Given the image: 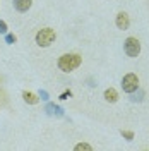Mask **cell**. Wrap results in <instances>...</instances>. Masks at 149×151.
Masks as SVG:
<instances>
[{
  "mask_svg": "<svg viewBox=\"0 0 149 151\" xmlns=\"http://www.w3.org/2000/svg\"><path fill=\"white\" fill-rule=\"evenodd\" d=\"M39 98H41L43 101H48V100H50V94H48V91L41 89V91H39Z\"/></svg>",
  "mask_w": 149,
  "mask_h": 151,
  "instance_id": "14",
  "label": "cell"
},
{
  "mask_svg": "<svg viewBox=\"0 0 149 151\" xmlns=\"http://www.w3.org/2000/svg\"><path fill=\"white\" fill-rule=\"evenodd\" d=\"M81 62H82V57L79 53H64L58 58L57 65H58V69L62 72H72V70H75L81 65Z\"/></svg>",
  "mask_w": 149,
  "mask_h": 151,
  "instance_id": "1",
  "label": "cell"
},
{
  "mask_svg": "<svg viewBox=\"0 0 149 151\" xmlns=\"http://www.w3.org/2000/svg\"><path fill=\"white\" fill-rule=\"evenodd\" d=\"M22 98H24V101L29 105H36L39 101V98H38L34 93H31V91H22Z\"/></svg>",
  "mask_w": 149,
  "mask_h": 151,
  "instance_id": "9",
  "label": "cell"
},
{
  "mask_svg": "<svg viewBox=\"0 0 149 151\" xmlns=\"http://www.w3.org/2000/svg\"><path fill=\"white\" fill-rule=\"evenodd\" d=\"M33 0H14V7L17 12H28L31 9Z\"/></svg>",
  "mask_w": 149,
  "mask_h": 151,
  "instance_id": "7",
  "label": "cell"
},
{
  "mask_svg": "<svg viewBox=\"0 0 149 151\" xmlns=\"http://www.w3.org/2000/svg\"><path fill=\"white\" fill-rule=\"evenodd\" d=\"M45 112H47L48 115H52V117H62V115H64V108L58 106V105H55V103H47Z\"/></svg>",
  "mask_w": 149,
  "mask_h": 151,
  "instance_id": "6",
  "label": "cell"
},
{
  "mask_svg": "<svg viewBox=\"0 0 149 151\" xmlns=\"http://www.w3.org/2000/svg\"><path fill=\"white\" fill-rule=\"evenodd\" d=\"M105 100H106L108 103H115V101L118 100V93H117V89L108 88V89L105 91Z\"/></svg>",
  "mask_w": 149,
  "mask_h": 151,
  "instance_id": "8",
  "label": "cell"
},
{
  "mask_svg": "<svg viewBox=\"0 0 149 151\" xmlns=\"http://www.w3.org/2000/svg\"><path fill=\"white\" fill-rule=\"evenodd\" d=\"M82 150H93V148H91V146H89V144H86V142H81V144H77V146H75V151H82Z\"/></svg>",
  "mask_w": 149,
  "mask_h": 151,
  "instance_id": "12",
  "label": "cell"
},
{
  "mask_svg": "<svg viewBox=\"0 0 149 151\" xmlns=\"http://www.w3.org/2000/svg\"><path fill=\"white\" fill-rule=\"evenodd\" d=\"M142 96H144V93H142V91H139L137 94L132 93L130 94V100H132V101H140V100H142Z\"/></svg>",
  "mask_w": 149,
  "mask_h": 151,
  "instance_id": "13",
  "label": "cell"
},
{
  "mask_svg": "<svg viewBox=\"0 0 149 151\" xmlns=\"http://www.w3.org/2000/svg\"><path fill=\"white\" fill-rule=\"evenodd\" d=\"M123 50H125V53H127V57H130V58H135V57L140 53V43L137 38H127L125 40V43H123Z\"/></svg>",
  "mask_w": 149,
  "mask_h": 151,
  "instance_id": "4",
  "label": "cell"
},
{
  "mask_svg": "<svg viewBox=\"0 0 149 151\" xmlns=\"http://www.w3.org/2000/svg\"><path fill=\"white\" fill-rule=\"evenodd\" d=\"M70 96H72V91H70V89H67V91H64V93L60 94L58 98H60V100H69Z\"/></svg>",
  "mask_w": 149,
  "mask_h": 151,
  "instance_id": "15",
  "label": "cell"
},
{
  "mask_svg": "<svg viewBox=\"0 0 149 151\" xmlns=\"http://www.w3.org/2000/svg\"><path fill=\"white\" fill-rule=\"evenodd\" d=\"M17 41V36L16 35H12V33H5V43L7 45H14Z\"/></svg>",
  "mask_w": 149,
  "mask_h": 151,
  "instance_id": "10",
  "label": "cell"
},
{
  "mask_svg": "<svg viewBox=\"0 0 149 151\" xmlns=\"http://www.w3.org/2000/svg\"><path fill=\"white\" fill-rule=\"evenodd\" d=\"M115 24H117V28L118 29H129V26H130V19H129V16H127V12H118L117 14V19H115Z\"/></svg>",
  "mask_w": 149,
  "mask_h": 151,
  "instance_id": "5",
  "label": "cell"
},
{
  "mask_svg": "<svg viewBox=\"0 0 149 151\" xmlns=\"http://www.w3.org/2000/svg\"><path fill=\"white\" fill-rule=\"evenodd\" d=\"M120 134L127 139V141H132V139H134V132L132 131H120Z\"/></svg>",
  "mask_w": 149,
  "mask_h": 151,
  "instance_id": "11",
  "label": "cell"
},
{
  "mask_svg": "<svg viewBox=\"0 0 149 151\" xmlns=\"http://www.w3.org/2000/svg\"><path fill=\"white\" fill-rule=\"evenodd\" d=\"M5 33H7V22L0 21V35H5Z\"/></svg>",
  "mask_w": 149,
  "mask_h": 151,
  "instance_id": "16",
  "label": "cell"
},
{
  "mask_svg": "<svg viewBox=\"0 0 149 151\" xmlns=\"http://www.w3.org/2000/svg\"><path fill=\"white\" fill-rule=\"evenodd\" d=\"M122 89L125 91V93H135L137 89H139V77L135 74H125L123 76V79H122Z\"/></svg>",
  "mask_w": 149,
  "mask_h": 151,
  "instance_id": "3",
  "label": "cell"
},
{
  "mask_svg": "<svg viewBox=\"0 0 149 151\" xmlns=\"http://www.w3.org/2000/svg\"><path fill=\"white\" fill-rule=\"evenodd\" d=\"M55 38H57V35L52 28H43L36 33V45L41 48H47L55 41Z\"/></svg>",
  "mask_w": 149,
  "mask_h": 151,
  "instance_id": "2",
  "label": "cell"
}]
</instances>
